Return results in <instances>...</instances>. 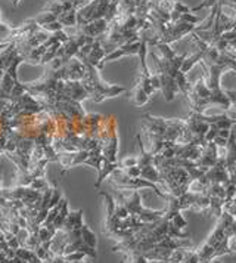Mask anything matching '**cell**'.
<instances>
[{"label":"cell","instance_id":"15","mask_svg":"<svg viewBox=\"0 0 236 263\" xmlns=\"http://www.w3.org/2000/svg\"><path fill=\"white\" fill-rule=\"evenodd\" d=\"M18 2H19V0H12V3H13V6H18Z\"/></svg>","mask_w":236,"mask_h":263},{"label":"cell","instance_id":"14","mask_svg":"<svg viewBox=\"0 0 236 263\" xmlns=\"http://www.w3.org/2000/svg\"><path fill=\"white\" fill-rule=\"evenodd\" d=\"M68 36H70V34H68L64 28H62V30L53 31L43 45H40L38 48L33 49V50L27 52L25 55H23L24 62L33 64V65H42V60H43V57L46 55L47 50L52 48L56 42H65V40L68 39Z\"/></svg>","mask_w":236,"mask_h":263},{"label":"cell","instance_id":"13","mask_svg":"<svg viewBox=\"0 0 236 263\" xmlns=\"http://www.w3.org/2000/svg\"><path fill=\"white\" fill-rule=\"evenodd\" d=\"M21 98L15 102L0 101V154H3L5 148H6V141H8V133H9L12 117L21 109Z\"/></svg>","mask_w":236,"mask_h":263},{"label":"cell","instance_id":"4","mask_svg":"<svg viewBox=\"0 0 236 263\" xmlns=\"http://www.w3.org/2000/svg\"><path fill=\"white\" fill-rule=\"evenodd\" d=\"M151 48H155L160 52V55H156L155 50L148 49V55L155 64V74L160 80V89L164 93L165 101L171 102L177 92L188 99L192 84L189 83L186 74L182 72L183 61L186 60L188 55H177L170 48V45L165 43H155Z\"/></svg>","mask_w":236,"mask_h":263},{"label":"cell","instance_id":"5","mask_svg":"<svg viewBox=\"0 0 236 263\" xmlns=\"http://www.w3.org/2000/svg\"><path fill=\"white\" fill-rule=\"evenodd\" d=\"M142 129L151 144L149 153L156 156L167 144H183L186 133L185 119H161L145 112L142 116Z\"/></svg>","mask_w":236,"mask_h":263},{"label":"cell","instance_id":"8","mask_svg":"<svg viewBox=\"0 0 236 263\" xmlns=\"http://www.w3.org/2000/svg\"><path fill=\"white\" fill-rule=\"evenodd\" d=\"M92 0H49L45 11L38 13L34 23L40 27L52 23H58L64 28L77 25V11L90 3Z\"/></svg>","mask_w":236,"mask_h":263},{"label":"cell","instance_id":"7","mask_svg":"<svg viewBox=\"0 0 236 263\" xmlns=\"http://www.w3.org/2000/svg\"><path fill=\"white\" fill-rule=\"evenodd\" d=\"M153 164L158 170L161 179H163V188L171 197H180L182 194L190 190L192 179L189 176L188 170L179 166L174 158H165V157L153 156Z\"/></svg>","mask_w":236,"mask_h":263},{"label":"cell","instance_id":"9","mask_svg":"<svg viewBox=\"0 0 236 263\" xmlns=\"http://www.w3.org/2000/svg\"><path fill=\"white\" fill-rule=\"evenodd\" d=\"M75 58L80 60L83 64H84V76H83V79L80 82H82V84L84 86V89L87 90L89 98H90L93 102L99 104V102H102L104 99L117 98V96H120L121 93L126 92V87H123V86L105 83V82L101 79L97 68H96L93 64L83 55L80 50L77 52Z\"/></svg>","mask_w":236,"mask_h":263},{"label":"cell","instance_id":"10","mask_svg":"<svg viewBox=\"0 0 236 263\" xmlns=\"http://www.w3.org/2000/svg\"><path fill=\"white\" fill-rule=\"evenodd\" d=\"M168 212H183V210H193V212H204L208 213L210 210V198L207 194L189 190L180 197L168 198Z\"/></svg>","mask_w":236,"mask_h":263},{"label":"cell","instance_id":"3","mask_svg":"<svg viewBox=\"0 0 236 263\" xmlns=\"http://www.w3.org/2000/svg\"><path fill=\"white\" fill-rule=\"evenodd\" d=\"M97 238L83 220V210L70 212L68 201L64 198L61 209V220L58 231L55 232L49 253L52 256H77L84 259L86 256L92 260L96 259Z\"/></svg>","mask_w":236,"mask_h":263},{"label":"cell","instance_id":"12","mask_svg":"<svg viewBox=\"0 0 236 263\" xmlns=\"http://www.w3.org/2000/svg\"><path fill=\"white\" fill-rule=\"evenodd\" d=\"M156 90H160V80H158L156 74L155 72L153 74L151 72L148 76H142L141 74L136 87L130 93V102L134 104L136 107H142L149 101V98Z\"/></svg>","mask_w":236,"mask_h":263},{"label":"cell","instance_id":"11","mask_svg":"<svg viewBox=\"0 0 236 263\" xmlns=\"http://www.w3.org/2000/svg\"><path fill=\"white\" fill-rule=\"evenodd\" d=\"M109 179H111V185H114V186H117L120 190H142V188H149V190H152L158 197H161V198H164L168 201V198H170V195L164 192V190H161L156 183H152V182H149V180L146 179H142V178H130L127 176L121 168H117V170H114L109 176H108Z\"/></svg>","mask_w":236,"mask_h":263},{"label":"cell","instance_id":"2","mask_svg":"<svg viewBox=\"0 0 236 263\" xmlns=\"http://www.w3.org/2000/svg\"><path fill=\"white\" fill-rule=\"evenodd\" d=\"M106 201V235L117 241L131 237L145 223L155 222L165 215V210H149L142 204V195L137 190H131L130 194L115 191L109 194L99 191Z\"/></svg>","mask_w":236,"mask_h":263},{"label":"cell","instance_id":"6","mask_svg":"<svg viewBox=\"0 0 236 263\" xmlns=\"http://www.w3.org/2000/svg\"><path fill=\"white\" fill-rule=\"evenodd\" d=\"M101 156L102 168L97 173V180L94 188L99 190L102 182L114 172L118 166V132L115 116H104L101 123Z\"/></svg>","mask_w":236,"mask_h":263},{"label":"cell","instance_id":"1","mask_svg":"<svg viewBox=\"0 0 236 263\" xmlns=\"http://www.w3.org/2000/svg\"><path fill=\"white\" fill-rule=\"evenodd\" d=\"M192 247L188 220L182 212L165 210L161 219L145 223L131 237L118 241L111 250L124 253L126 260L141 256L149 262H167L176 250Z\"/></svg>","mask_w":236,"mask_h":263}]
</instances>
